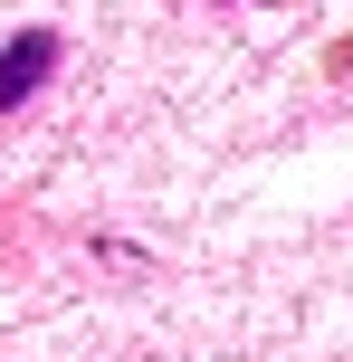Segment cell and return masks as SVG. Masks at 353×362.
Masks as SVG:
<instances>
[{
  "mask_svg": "<svg viewBox=\"0 0 353 362\" xmlns=\"http://www.w3.org/2000/svg\"><path fill=\"white\" fill-rule=\"evenodd\" d=\"M57 57H67V38H57V29H19V38H0V115L29 105V95L57 76Z\"/></svg>",
  "mask_w": 353,
  "mask_h": 362,
  "instance_id": "cell-1",
  "label": "cell"
},
{
  "mask_svg": "<svg viewBox=\"0 0 353 362\" xmlns=\"http://www.w3.org/2000/svg\"><path fill=\"white\" fill-rule=\"evenodd\" d=\"M210 10H229V0H210Z\"/></svg>",
  "mask_w": 353,
  "mask_h": 362,
  "instance_id": "cell-2",
  "label": "cell"
},
{
  "mask_svg": "<svg viewBox=\"0 0 353 362\" xmlns=\"http://www.w3.org/2000/svg\"><path fill=\"white\" fill-rule=\"evenodd\" d=\"M344 67H353V48H344Z\"/></svg>",
  "mask_w": 353,
  "mask_h": 362,
  "instance_id": "cell-3",
  "label": "cell"
}]
</instances>
